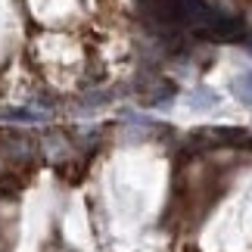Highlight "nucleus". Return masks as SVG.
Segmentation results:
<instances>
[{
  "instance_id": "1",
  "label": "nucleus",
  "mask_w": 252,
  "mask_h": 252,
  "mask_svg": "<svg viewBox=\"0 0 252 252\" xmlns=\"http://www.w3.org/2000/svg\"><path fill=\"white\" fill-rule=\"evenodd\" d=\"M41 140L32 134L13 131V128H0V162L6 171H28L41 162Z\"/></svg>"
},
{
  "instance_id": "2",
  "label": "nucleus",
  "mask_w": 252,
  "mask_h": 252,
  "mask_svg": "<svg viewBox=\"0 0 252 252\" xmlns=\"http://www.w3.org/2000/svg\"><path fill=\"white\" fill-rule=\"evenodd\" d=\"M187 103H190V109H215L221 103V94L212 91V87H196V91L187 94Z\"/></svg>"
},
{
  "instance_id": "3",
  "label": "nucleus",
  "mask_w": 252,
  "mask_h": 252,
  "mask_svg": "<svg viewBox=\"0 0 252 252\" xmlns=\"http://www.w3.org/2000/svg\"><path fill=\"white\" fill-rule=\"evenodd\" d=\"M234 94H237V100H240V103L252 106V69L237 75V81H234Z\"/></svg>"
},
{
  "instance_id": "4",
  "label": "nucleus",
  "mask_w": 252,
  "mask_h": 252,
  "mask_svg": "<svg viewBox=\"0 0 252 252\" xmlns=\"http://www.w3.org/2000/svg\"><path fill=\"white\" fill-rule=\"evenodd\" d=\"M249 47H252V44H249Z\"/></svg>"
}]
</instances>
